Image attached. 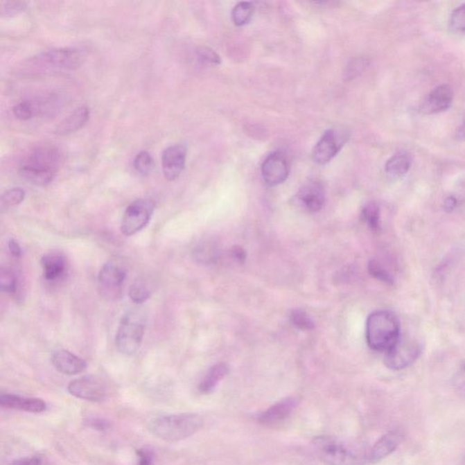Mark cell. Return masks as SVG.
Masks as SVG:
<instances>
[{
  "mask_svg": "<svg viewBox=\"0 0 465 465\" xmlns=\"http://www.w3.org/2000/svg\"><path fill=\"white\" fill-rule=\"evenodd\" d=\"M204 425V419L197 414L160 415L148 423L149 432L161 440L175 443L192 437Z\"/></svg>",
  "mask_w": 465,
  "mask_h": 465,
  "instance_id": "cell-1",
  "label": "cell"
},
{
  "mask_svg": "<svg viewBox=\"0 0 465 465\" xmlns=\"http://www.w3.org/2000/svg\"><path fill=\"white\" fill-rule=\"evenodd\" d=\"M60 159V152L54 146H39L23 161L19 174L33 185H49L54 179Z\"/></svg>",
  "mask_w": 465,
  "mask_h": 465,
  "instance_id": "cell-2",
  "label": "cell"
},
{
  "mask_svg": "<svg viewBox=\"0 0 465 465\" xmlns=\"http://www.w3.org/2000/svg\"><path fill=\"white\" fill-rule=\"evenodd\" d=\"M400 337L399 321L393 313L380 310L369 315L367 322V341L371 349L387 352Z\"/></svg>",
  "mask_w": 465,
  "mask_h": 465,
  "instance_id": "cell-3",
  "label": "cell"
},
{
  "mask_svg": "<svg viewBox=\"0 0 465 465\" xmlns=\"http://www.w3.org/2000/svg\"><path fill=\"white\" fill-rule=\"evenodd\" d=\"M314 446L320 460L327 465H364L370 462V449L352 448L331 437L315 438Z\"/></svg>",
  "mask_w": 465,
  "mask_h": 465,
  "instance_id": "cell-4",
  "label": "cell"
},
{
  "mask_svg": "<svg viewBox=\"0 0 465 465\" xmlns=\"http://www.w3.org/2000/svg\"><path fill=\"white\" fill-rule=\"evenodd\" d=\"M145 333V323L141 315L128 312L120 320L116 335V344L119 352L133 356L141 346Z\"/></svg>",
  "mask_w": 465,
  "mask_h": 465,
  "instance_id": "cell-5",
  "label": "cell"
},
{
  "mask_svg": "<svg viewBox=\"0 0 465 465\" xmlns=\"http://www.w3.org/2000/svg\"><path fill=\"white\" fill-rule=\"evenodd\" d=\"M127 279V268L119 260H108L98 274V289L107 301H118L122 297L123 286Z\"/></svg>",
  "mask_w": 465,
  "mask_h": 465,
  "instance_id": "cell-6",
  "label": "cell"
},
{
  "mask_svg": "<svg viewBox=\"0 0 465 465\" xmlns=\"http://www.w3.org/2000/svg\"><path fill=\"white\" fill-rule=\"evenodd\" d=\"M422 353V346L415 338L402 336L385 352V364L389 369L400 371L411 367Z\"/></svg>",
  "mask_w": 465,
  "mask_h": 465,
  "instance_id": "cell-7",
  "label": "cell"
},
{
  "mask_svg": "<svg viewBox=\"0 0 465 465\" xmlns=\"http://www.w3.org/2000/svg\"><path fill=\"white\" fill-rule=\"evenodd\" d=\"M155 204L149 200H137L127 207L121 221V232L125 236H132L148 226L151 220Z\"/></svg>",
  "mask_w": 465,
  "mask_h": 465,
  "instance_id": "cell-8",
  "label": "cell"
},
{
  "mask_svg": "<svg viewBox=\"0 0 465 465\" xmlns=\"http://www.w3.org/2000/svg\"><path fill=\"white\" fill-rule=\"evenodd\" d=\"M347 139L348 134L346 131L333 128L326 130L313 150V159L319 165H326L335 159Z\"/></svg>",
  "mask_w": 465,
  "mask_h": 465,
  "instance_id": "cell-9",
  "label": "cell"
},
{
  "mask_svg": "<svg viewBox=\"0 0 465 465\" xmlns=\"http://www.w3.org/2000/svg\"><path fill=\"white\" fill-rule=\"evenodd\" d=\"M84 55L77 49H55L41 54L37 58L41 66L52 69L71 70L77 69L83 63Z\"/></svg>",
  "mask_w": 465,
  "mask_h": 465,
  "instance_id": "cell-10",
  "label": "cell"
},
{
  "mask_svg": "<svg viewBox=\"0 0 465 465\" xmlns=\"http://www.w3.org/2000/svg\"><path fill=\"white\" fill-rule=\"evenodd\" d=\"M67 390L78 399L101 402L107 396V385L95 376H87L76 379L67 386Z\"/></svg>",
  "mask_w": 465,
  "mask_h": 465,
  "instance_id": "cell-11",
  "label": "cell"
},
{
  "mask_svg": "<svg viewBox=\"0 0 465 465\" xmlns=\"http://www.w3.org/2000/svg\"><path fill=\"white\" fill-rule=\"evenodd\" d=\"M290 165L288 156L282 151H276L266 157L262 165V175L270 186L281 185L288 178Z\"/></svg>",
  "mask_w": 465,
  "mask_h": 465,
  "instance_id": "cell-12",
  "label": "cell"
},
{
  "mask_svg": "<svg viewBox=\"0 0 465 465\" xmlns=\"http://www.w3.org/2000/svg\"><path fill=\"white\" fill-rule=\"evenodd\" d=\"M187 149L182 144L168 146L162 154V170L168 181H174L182 173L186 166Z\"/></svg>",
  "mask_w": 465,
  "mask_h": 465,
  "instance_id": "cell-13",
  "label": "cell"
},
{
  "mask_svg": "<svg viewBox=\"0 0 465 465\" xmlns=\"http://www.w3.org/2000/svg\"><path fill=\"white\" fill-rule=\"evenodd\" d=\"M453 92L448 85H440L427 95L421 105V111L426 115L444 112L452 106Z\"/></svg>",
  "mask_w": 465,
  "mask_h": 465,
  "instance_id": "cell-14",
  "label": "cell"
},
{
  "mask_svg": "<svg viewBox=\"0 0 465 465\" xmlns=\"http://www.w3.org/2000/svg\"><path fill=\"white\" fill-rule=\"evenodd\" d=\"M297 200L307 212L320 211L326 201L324 186L318 181H310L298 192Z\"/></svg>",
  "mask_w": 465,
  "mask_h": 465,
  "instance_id": "cell-15",
  "label": "cell"
},
{
  "mask_svg": "<svg viewBox=\"0 0 465 465\" xmlns=\"http://www.w3.org/2000/svg\"><path fill=\"white\" fill-rule=\"evenodd\" d=\"M298 403L299 402L294 397L280 401L260 415L259 423L266 426L279 425L290 416L292 412L297 407Z\"/></svg>",
  "mask_w": 465,
  "mask_h": 465,
  "instance_id": "cell-16",
  "label": "cell"
},
{
  "mask_svg": "<svg viewBox=\"0 0 465 465\" xmlns=\"http://www.w3.org/2000/svg\"><path fill=\"white\" fill-rule=\"evenodd\" d=\"M52 365L58 372L67 376H75L84 372L87 362L67 350H58L51 356Z\"/></svg>",
  "mask_w": 465,
  "mask_h": 465,
  "instance_id": "cell-17",
  "label": "cell"
},
{
  "mask_svg": "<svg viewBox=\"0 0 465 465\" xmlns=\"http://www.w3.org/2000/svg\"><path fill=\"white\" fill-rule=\"evenodd\" d=\"M403 440V434L399 430H394L387 432L379 439L370 449L369 459L371 463H378L387 457L397 449Z\"/></svg>",
  "mask_w": 465,
  "mask_h": 465,
  "instance_id": "cell-18",
  "label": "cell"
},
{
  "mask_svg": "<svg viewBox=\"0 0 465 465\" xmlns=\"http://www.w3.org/2000/svg\"><path fill=\"white\" fill-rule=\"evenodd\" d=\"M44 277L49 282H57L62 279L67 270V262L65 256L60 252L46 254L41 258Z\"/></svg>",
  "mask_w": 465,
  "mask_h": 465,
  "instance_id": "cell-19",
  "label": "cell"
},
{
  "mask_svg": "<svg viewBox=\"0 0 465 465\" xmlns=\"http://www.w3.org/2000/svg\"><path fill=\"white\" fill-rule=\"evenodd\" d=\"M0 405L4 408L17 409V410L40 414L46 411V403L40 398H25L14 394H1Z\"/></svg>",
  "mask_w": 465,
  "mask_h": 465,
  "instance_id": "cell-20",
  "label": "cell"
},
{
  "mask_svg": "<svg viewBox=\"0 0 465 465\" xmlns=\"http://www.w3.org/2000/svg\"><path fill=\"white\" fill-rule=\"evenodd\" d=\"M89 118L90 109L89 107L82 106L78 107L63 121L60 122V124L55 128V133L58 136H67V134L74 133L76 131L81 130L89 122Z\"/></svg>",
  "mask_w": 465,
  "mask_h": 465,
  "instance_id": "cell-21",
  "label": "cell"
},
{
  "mask_svg": "<svg viewBox=\"0 0 465 465\" xmlns=\"http://www.w3.org/2000/svg\"><path fill=\"white\" fill-rule=\"evenodd\" d=\"M412 157L409 152L400 151L394 155L385 164V173L392 178H399L411 169Z\"/></svg>",
  "mask_w": 465,
  "mask_h": 465,
  "instance_id": "cell-22",
  "label": "cell"
},
{
  "mask_svg": "<svg viewBox=\"0 0 465 465\" xmlns=\"http://www.w3.org/2000/svg\"><path fill=\"white\" fill-rule=\"evenodd\" d=\"M228 373V367L224 362H219L213 365L200 385V391L202 394H209L213 393L216 386L226 377Z\"/></svg>",
  "mask_w": 465,
  "mask_h": 465,
  "instance_id": "cell-23",
  "label": "cell"
},
{
  "mask_svg": "<svg viewBox=\"0 0 465 465\" xmlns=\"http://www.w3.org/2000/svg\"><path fill=\"white\" fill-rule=\"evenodd\" d=\"M362 219L374 232L381 229V209L376 202H369L362 211Z\"/></svg>",
  "mask_w": 465,
  "mask_h": 465,
  "instance_id": "cell-24",
  "label": "cell"
},
{
  "mask_svg": "<svg viewBox=\"0 0 465 465\" xmlns=\"http://www.w3.org/2000/svg\"><path fill=\"white\" fill-rule=\"evenodd\" d=\"M254 11V5L251 2H240L234 8L232 19L236 26L241 27L247 24L252 19Z\"/></svg>",
  "mask_w": 465,
  "mask_h": 465,
  "instance_id": "cell-25",
  "label": "cell"
},
{
  "mask_svg": "<svg viewBox=\"0 0 465 465\" xmlns=\"http://www.w3.org/2000/svg\"><path fill=\"white\" fill-rule=\"evenodd\" d=\"M0 288L8 294H17L19 288V279L13 270L8 268H2L0 273Z\"/></svg>",
  "mask_w": 465,
  "mask_h": 465,
  "instance_id": "cell-26",
  "label": "cell"
},
{
  "mask_svg": "<svg viewBox=\"0 0 465 465\" xmlns=\"http://www.w3.org/2000/svg\"><path fill=\"white\" fill-rule=\"evenodd\" d=\"M134 170L141 175H148L154 168V159L148 151H141L134 159Z\"/></svg>",
  "mask_w": 465,
  "mask_h": 465,
  "instance_id": "cell-27",
  "label": "cell"
},
{
  "mask_svg": "<svg viewBox=\"0 0 465 465\" xmlns=\"http://www.w3.org/2000/svg\"><path fill=\"white\" fill-rule=\"evenodd\" d=\"M449 28L453 33H465V3L453 11L450 16Z\"/></svg>",
  "mask_w": 465,
  "mask_h": 465,
  "instance_id": "cell-28",
  "label": "cell"
},
{
  "mask_svg": "<svg viewBox=\"0 0 465 465\" xmlns=\"http://www.w3.org/2000/svg\"><path fill=\"white\" fill-rule=\"evenodd\" d=\"M194 254L195 258L198 262L203 263V264L215 262L216 259L218 258V251L210 243H204V244L198 245L194 251Z\"/></svg>",
  "mask_w": 465,
  "mask_h": 465,
  "instance_id": "cell-29",
  "label": "cell"
},
{
  "mask_svg": "<svg viewBox=\"0 0 465 465\" xmlns=\"http://www.w3.org/2000/svg\"><path fill=\"white\" fill-rule=\"evenodd\" d=\"M13 113L17 119L25 121L33 119L39 112L36 103L32 101H22L13 107Z\"/></svg>",
  "mask_w": 465,
  "mask_h": 465,
  "instance_id": "cell-30",
  "label": "cell"
},
{
  "mask_svg": "<svg viewBox=\"0 0 465 465\" xmlns=\"http://www.w3.org/2000/svg\"><path fill=\"white\" fill-rule=\"evenodd\" d=\"M26 193L20 187H15L6 191L1 197V204L4 207H13L19 206L24 201Z\"/></svg>",
  "mask_w": 465,
  "mask_h": 465,
  "instance_id": "cell-31",
  "label": "cell"
},
{
  "mask_svg": "<svg viewBox=\"0 0 465 465\" xmlns=\"http://www.w3.org/2000/svg\"><path fill=\"white\" fill-rule=\"evenodd\" d=\"M128 295H130V298L132 302L142 304L148 300V298L150 297L151 292L149 291V289L146 288L144 283L136 282L130 286Z\"/></svg>",
  "mask_w": 465,
  "mask_h": 465,
  "instance_id": "cell-32",
  "label": "cell"
},
{
  "mask_svg": "<svg viewBox=\"0 0 465 465\" xmlns=\"http://www.w3.org/2000/svg\"><path fill=\"white\" fill-rule=\"evenodd\" d=\"M291 320L292 324L297 326L298 329L310 331V330L315 328L314 321L303 310H295L292 313Z\"/></svg>",
  "mask_w": 465,
  "mask_h": 465,
  "instance_id": "cell-33",
  "label": "cell"
},
{
  "mask_svg": "<svg viewBox=\"0 0 465 465\" xmlns=\"http://www.w3.org/2000/svg\"><path fill=\"white\" fill-rule=\"evenodd\" d=\"M368 269H369L370 274L374 277V279L382 281L388 285H393L394 279L392 277V274L389 273L387 270L378 261L376 260H372L368 265Z\"/></svg>",
  "mask_w": 465,
  "mask_h": 465,
  "instance_id": "cell-34",
  "label": "cell"
},
{
  "mask_svg": "<svg viewBox=\"0 0 465 465\" xmlns=\"http://www.w3.org/2000/svg\"><path fill=\"white\" fill-rule=\"evenodd\" d=\"M198 60L206 65H219L221 58L216 52L207 46H200L197 49Z\"/></svg>",
  "mask_w": 465,
  "mask_h": 465,
  "instance_id": "cell-35",
  "label": "cell"
},
{
  "mask_svg": "<svg viewBox=\"0 0 465 465\" xmlns=\"http://www.w3.org/2000/svg\"><path fill=\"white\" fill-rule=\"evenodd\" d=\"M27 8V3L23 1H10L5 2L4 4L1 6V13L2 16H13L17 13L21 12Z\"/></svg>",
  "mask_w": 465,
  "mask_h": 465,
  "instance_id": "cell-36",
  "label": "cell"
},
{
  "mask_svg": "<svg viewBox=\"0 0 465 465\" xmlns=\"http://www.w3.org/2000/svg\"><path fill=\"white\" fill-rule=\"evenodd\" d=\"M452 382L453 385L458 390H465V359L453 374Z\"/></svg>",
  "mask_w": 465,
  "mask_h": 465,
  "instance_id": "cell-37",
  "label": "cell"
},
{
  "mask_svg": "<svg viewBox=\"0 0 465 465\" xmlns=\"http://www.w3.org/2000/svg\"><path fill=\"white\" fill-rule=\"evenodd\" d=\"M137 455L139 457V465H152L153 464L154 455L150 450H137Z\"/></svg>",
  "mask_w": 465,
  "mask_h": 465,
  "instance_id": "cell-38",
  "label": "cell"
},
{
  "mask_svg": "<svg viewBox=\"0 0 465 465\" xmlns=\"http://www.w3.org/2000/svg\"><path fill=\"white\" fill-rule=\"evenodd\" d=\"M8 250L11 254V256L16 257V258H19L22 254V249L20 247L19 242L16 239L11 238L8 240Z\"/></svg>",
  "mask_w": 465,
  "mask_h": 465,
  "instance_id": "cell-39",
  "label": "cell"
},
{
  "mask_svg": "<svg viewBox=\"0 0 465 465\" xmlns=\"http://www.w3.org/2000/svg\"><path fill=\"white\" fill-rule=\"evenodd\" d=\"M42 460L39 456H33V457H25L17 459L14 461L12 465H41Z\"/></svg>",
  "mask_w": 465,
  "mask_h": 465,
  "instance_id": "cell-40",
  "label": "cell"
},
{
  "mask_svg": "<svg viewBox=\"0 0 465 465\" xmlns=\"http://www.w3.org/2000/svg\"><path fill=\"white\" fill-rule=\"evenodd\" d=\"M90 427L99 431H105L110 428V423L107 420L103 419H92L89 422Z\"/></svg>",
  "mask_w": 465,
  "mask_h": 465,
  "instance_id": "cell-41",
  "label": "cell"
},
{
  "mask_svg": "<svg viewBox=\"0 0 465 465\" xmlns=\"http://www.w3.org/2000/svg\"><path fill=\"white\" fill-rule=\"evenodd\" d=\"M365 63L362 60H355L353 61L352 65H350L348 67V74L351 75V77H353L358 73L361 72L362 67H364Z\"/></svg>",
  "mask_w": 465,
  "mask_h": 465,
  "instance_id": "cell-42",
  "label": "cell"
},
{
  "mask_svg": "<svg viewBox=\"0 0 465 465\" xmlns=\"http://www.w3.org/2000/svg\"><path fill=\"white\" fill-rule=\"evenodd\" d=\"M231 254H232L233 258L239 263H244L245 257H247L245 250L240 247H234L233 249L231 250Z\"/></svg>",
  "mask_w": 465,
  "mask_h": 465,
  "instance_id": "cell-43",
  "label": "cell"
},
{
  "mask_svg": "<svg viewBox=\"0 0 465 465\" xmlns=\"http://www.w3.org/2000/svg\"><path fill=\"white\" fill-rule=\"evenodd\" d=\"M456 206H457V200L453 197L447 198L446 201H444V209L448 210V211H452L455 209Z\"/></svg>",
  "mask_w": 465,
  "mask_h": 465,
  "instance_id": "cell-44",
  "label": "cell"
},
{
  "mask_svg": "<svg viewBox=\"0 0 465 465\" xmlns=\"http://www.w3.org/2000/svg\"><path fill=\"white\" fill-rule=\"evenodd\" d=\"M455 137L459 141H465V119L456 131Z\"/></svg>",
  "mask_w": 465,
  "mask_h": 465,
  "instance_id": "cell-45",
  "label": "cell"
}]
</instances>
